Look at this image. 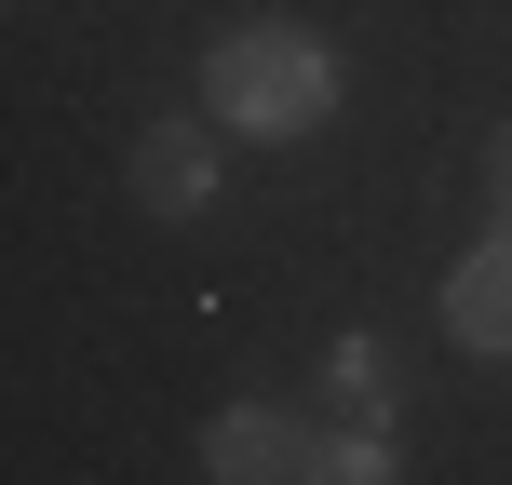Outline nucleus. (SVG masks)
<instances>
[{
	"label": "nucleus",
	"instance_id": "obj_1",
	"mask_svg": "<svg viewBox=\"0 0 512 485\" xmlns=\"http://www.w3.org/2000/svg\"><path fill=\"white\" fill-rule=\"evenodd\" d=\"M203 108L230 135H310V122H337V41L297 27V14H256V27H230V41L203 54Z\"/></svg>",
	"mask_w": 512,
	"mask_h": 485
},
{
	"label": "nucleus",
	"instance_id": "obj_2",
	"mask_svg": "<svg viewBox=\"0 0 512 485\" xmlns=\"http://www.w3.org/2000/svg\"><path fill=\"white\" fill-rule=\"evenodd\" d=\"M203 472L216 485H310L324 472V432H310L297 405H270V391H243V405L203 418Z\"/></svg>",
	"mask_w": 512,
	"mask_h": 485
},
{
	"label": "nucleus",
	"instance_id": "obj_3",
	"mask_svg": "<svg viewBox=\"0 0 512 485\" xmlns=\"http://www.w3.org/2000/svg\"><path fill=\"white\" fill-rule=\"evenodd\" d=\"M135 203H149L162 230H203V216H216V149L189 122H149V135H135Z\"/></svg>",
	"mask_w": 512,
	"mask_h": 485
},
{
	"label": "nucleus",
	"instance_id": "obj_4",
	"mask_svg": "<svg viewBox=\"0 0 512 485\" xmlns=\"http://www.w3.org/2000/svg\"><path fill=\"white\" fill-rule=\"evenodd\" d=\"M445 337H459V351H512V230H486L459 256V270H445Z\"/></svg>",
	"mask_w": 512,
	"mask_h": 485
},
{
	"label": "nucleus",
	"instance_id": "obj_5",
	"mask_svg": "<svg viewBox=\"0 0 512 485\" xmlns=\"http://www.w3.org/2000/svg\"><path fill=\"white\" fill-rule=\"evenodd\" d=\"M324 405H351V418H378V405H391V364H378V337H337V351H324Z\"/></svg>",
	"mask_w": 512,
	"mask_h": 485
},
{
	"label": "nucleus",
	"instance_id": "obj_6",
	"mask_svg": "<svg viewBox=\"0 0 512 485\" xmlns=\"http://www.w3.org/2000/svg\"><path fill=\"white\" fill-rule=\"evenodd\" d=\"M310 485H391V432H378V418L324 432V472H310Z\"/></svg>",
	"mask_w": 512,
	"mask_h": 485
},
{
	"label": "nucleus",
	"instance_id": "obj_7",
	"mask_svg": "<svg viewBox=\"0 0 512 485\" xmlns=\"http://www.w3.org/2000/svg\"><path fill=\"white\" fill-rule=\"evenodd\" d=\"M486 203H499V230H512V122H499V149H486Z\"/></svg>",
	"mask_w": 512,
	"mask_h": 485
}]
</instances>
